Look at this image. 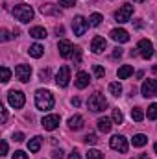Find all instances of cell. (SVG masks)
I'll return each instance as SVG.
<instances>
[{"mask_svg": "<svg viewBox=\"0 0 157 159\" xmlns=\"http://www.w3.org/2000/svg\"><path fill=\"white\" fill-rule=\"evenodd\" d=\"M35 106H37V109H41V111L52 109L54 107V96H52V93L46 91V89H39L35 93Z\"/></svg>", "mask_w": 157, "mask_h": 159, "instance_id": "6da1fadb", "label": "cell"}, {"mask_svg": "<svg viewBox=\"0 0 157 159\" xmlns=\"http://www.w3.org/2000/svg\"><path fill=\"white\" fill-rule=\"evenodd\" d=\"M13 15H15V19L20 20V22H30V20L34 19V9H32V6H28V4H19V6L13 7Z\"/></svg>", "mask_w": 157, "mask_h": 159, "instance_id": "7a4b0ae2", "label": "cell"}, {"mask_svg": "<svg viewBox=\"0 0 157 159\" xmlns=\"http://www.w3.org/2000/svg\"><path fill=\"white\" fill-rule=\"evenodd\" d=\"M87 107H89L92 113H100V111H104V109L107 107V100L104 98V94H102V93H94V94L89 98Z\"/></svg>", "mask_w": 157, "mask_h": 159, "instance_id": "3957f363", "label": "cell"}, {"mask_svg": "<svg viewBox=\"0 0 157 159\" xmlns=\"http://www.w3.org/2000/svg\"><path fill=\"white\" fill-rule=\"evenodd\" d=\"M131 15H133V6L131 4H122L118 7V11L115 13V20L118 24H124V22H128L131 19Z\"/></svg>", "mask_w": 157, "mask_h": 159, "instance_id": "277c9868", "label": "cell"}, {"mask_svg": "<svg viewBox=\"0 0 157 159\" xmlns=\"http://www.w3.org/2000/svg\"><path fill=\"white\" fill-rule=\"evenodd\" d=\"M7 102H9V106L11 107H15V109H20L22 106H24V94L20 93V91H9V94H7Z\"/></svg>", "mask_w": 157, "mask_h": 159, "instance_id": "5b68a950", "label": "cell"}, {"mask_svg": "<svg viewBox=\"0 0 157 159\" xmlns=\"http://www.w3.org/2000/svg\"><path fill=\"white\" fill-rule=\"evenodd\" d=\"M69 81H70V69L67 65H63V67H59V70L56 74V83L59 87H67Z\"/></svg>", "mask_w": 157, "mask_h": 159, "instance_id": "8992f818", "label": "cell"}, {"mask_svg": "<svg viewBox=\"0 0 157 159\" xmlns=\"http://www.w3.org/2000/svg\"><path fill=\"white\" fill-rule=\"evenodd\" d=\"M109 146H111L113 150L120 152V154H126V152H128V141H126L122 135H113L111 141H109Z\"/></svg>", "mask_w": 157, "mask_h": 159, "instance_id": "52a82bcc", "label": "cell"}, {"mask_svg": "<svg viewBox=\"0 0 157 159\" xmlns=\"http://www.w3.org/2000/svg\"><path fill=\"white\" fill-rule=\"evenodd\" d=\"M141 93H142V96H146V98L157 96V81L155 80H146V81L142 83V87H141Z\"/></svg>", "mask_w": 157, "mask_h": 159, "instance_id": "ba28073f", "label": "cell"}, {"mask_svg": "<svg viewBox=\"0 0 157 159\" xmlns=\"http://www.w3.org/2000/svg\"><path fill=\"white\" fill-rule=\"evenodd\" d=\"M139 54L144 57V59H150L154 56V44L148 39H141L139 41Z\"/></svg>", "mask_w": 157, "mask_h": 159, "instance_id": "9c48e42d", "label": "cell"}, {"mask_svg": "<svg viewBox=\"0 0 157 159\" xmlns=\"http://www.w3.org/2000/svg\"><path fill=\"white\" fill-rule=\"evenodd\" d=\"M87 26H89V24H87V20H85L83 17L78 15V17L72 19V30H74V34H76L78 37H81V35L87 32Z\"/></svg>", "mask_w": 157, "mask_h": 159, "instance_id": "30bf717a", "label": "cell"}, {"mask_svg": "<svg viewBox=\"0 0 157 159\" xmlns=\"http://www.w3.org/2000/svg\"><path fill=\"white\" fill-rule=\"evenodd\" d=\"M15 76L20 81H28L32 76V67L30 65H17L15 67Z\"/></svg>", "mask_w": 157, "mask_h": 159, "instance_id": "8fae6325", "label": "cell"}, {"mask_svg": "<svg viewBox=\"0 0 157 159\" xmlns=\"http://www.w3.org/2000/svg\"><path fill=\"white\" fill-rule=\"evenodd\" d=\"M57 48H59V56H61V57H70V56L74 54V52H72V50H74L72 43L67 41V39L59 41V46H57Z\"/></svg>", "mask_w": 157, "mask_h": 159, "instance_id": "7c38bea8", "label": "cell"}, {"mask_svg": "<svg viewBox=\"0 0 157 159\" xmlns=\"http://www.w3.org/2000/svg\"><path fill=\"white\" fill-rule=\"evenodd\" d=\"M57 126H59V115H46V117L43 119V128L48 129V131L56 129Z\"/></svg>", "mask_w": 157, "mask_h": 159, "instance_id": "4fadbf2b", "label": "cell"}, {"mask_svg": "<svg viewBox=\"0 0 157 159\" xmlns=\"http://www.w3.org/2000/svg\"><path fill=\"white\" fill-rule=\"evenodd\" d=\"M111 39L117 41V43H128L129 41V34L126 32V30H122V28H117V30H111Z\"/></svg>", "mask_w": 157, "mask_h": 159, "instance_id": "5bb4252c", "label": "cell"}, {"mask_svg": "<svg viewBox=\"0 0 157 159\" xmlns=\"http://www.w3.org/2000/svg\"><path fill=\"white\" fill-rule=\"evenodd\" d=\"M105 46H107V43L104 37H94L92 43H91V50L94 52V54H102L104 50H105Z\"/></svg>", "mask_w": 157, "mask_h": 159, "instance_id": "9a60e30c", "label": "cell"}, {"mask_svg": "<svg viewBox=\"0 0 157 159\" xmlns=\"http://www.w3.org/2000/svg\"><path fill=\"white\" fill-rule=\"evenodd\" d=\"M41 13H43V15H56V17L61 15L59 7L54 6V4H43V6H41Z\"/></svg>", "mask_w": 157, "mask_h": 159, "instance_id": "2e32d148", "label": "cell"}, {"mask_svg": "<svg viewBox=\"0 0 157 159\" xmlns=\"http://www.w3.org/2000/svg\"><path fill=\"white\" fill-rule=\"evenodd\" d=\"M69 128L70 129H81L83 128V117L81 115H74L69 119Z\"/></svg>", "mask_w": 157, "mask_h": 159, "instance_id": "e0dca14e", "label": "cell"}, {"mask_svg": "<svg viewBox=\"0 0 157 159\" xmlns=\"http://www.w3.org/2000/svg\"><path fill=\"white\" fill-rule=\"evenodd\" d=\"M89 85V74L87 72H78V76H76V87L78 89H85Z\"/></svg>", "mask_w": 157, "mask_h": 159, "instance_id": "ac0fdd59", "label": "cell"}, {"mask_svg": "<svg viewBox=\"0 0 157 159\" xmlns=\"http://www.w3.org/2000/svg\"><path fill=\"white\" fill-rule=\"evenodd\" d=\"M111 128H113V124H111V120L109 119H98V129L102 131V133H109L111 131Z\"/></svg>", "mask_w": 157, "mask_h": 159, "instance_id": "d6986e66", "label": "cell"}, {"mask_svg": "<svg viewBox=\"0 0 157 159\" xmlns=\"http://www.w3.org/2000/svg\"><path fill=\"white\" fill-rule=\"evenodd\" d=\"M131 74H133V67H131V65H122V67L118 69V78L120 80L129 78Z\"/></svg>", "mask_w": 157, "mask_h": 159, "instance_id": "ffe728a7", "label": "cell"}, {"mask_svg": "<svg viewBox=\"0 0 157 159\" xmlns=\"http://www.w3.org/2000/svg\"><path fill=\"white\" fill-rule=\"evenodd\" d=\"M131 143H133V146H144L146 143H148V137L146 135H142V133H137V135H133V139H131Z\"/></svg>", "mask_w": 157, "mask_h": 159, "instance_id": "44dd1931", "label": "cell"}, {"mask_svg": "<svg viewBox=\"0 0 157 159\" xmlns=\"http://www.w3.org/2000/svg\"><path fill=\"white\" fill-rule=\"evenodd\" d=\"M30 35H32V37H35V39H44V37H46V30H44V28H41V26H35V28H32V30H30Z\"/></svg>", "mask_w": 157, "mask_h": 159, "instance_id": "7402d4cb", "label": "cell"}, {"mask_svg": "<svg viewBox=\"0 0 157 159\" xmlns=\"http://www.w3.org/2000/svg\"><path fill=\"white\" fill-rule=\"evenodd\" d=\"M41 148V137H34V139H30V143H28V150L30 152H39Z\"/></svg>", "mask_w": 157, "mask_h": 159, "instance_id": "603a6c76", "label": "cell"}, {"mask_svg": "<svg viewBox=\"0 0 157 159\" xmlns=\"http://www.w3.org/2000/svg\"><path fill=\"white\" fill-rule=\"evenodd\" d=\"M43 54H44V48H43L41 44H32V46H30V56H32V57H41Z\"/></svg>", "mask_w": 157, "mask_h": 159, "instance_id": "cb8c5ba5", "label": "cell"}, {"mask_svg": "<svg viewBox=\"0 0 157 159\" xmlns=\"http://www.w3.org/2000/svg\"><path fill=\"white\" fill-rule=\"evenodd\" d=\"M109 93H111L113 96H120V94H122V85H120L118 81L109 83Z\"/></svg>", "mask_w": 157, "mask_h": 159, "instance_id": "d4e9b609", "label": "cell"}, {"mask_svg": "<svg viewBox=\"0 0 157 159\" xmlns=\"http://www.w3.org/2000/svg\"><path fill=\"white\" fill-rule=\"evenodd\" d=\"M131 119L135 120V122H141V120L144 119L142 109H141V107H133V109H131Z\"/></svg>", "mask_w": 157, "mask_h": 159, "instance_id": "484cf974", "label": "cell"}, {"mask_svg": "<svg viewBox=\"0 0 157 159\" xmlns=\"http://www.w3.org/2000/svg\"><path fill=\"white\" fill-rule=\"evenodd\" d=\"M89 20H91V24H92V26H100V22L104 20V17H102L100 13H92V15L89 17Z\"/></svg>", "mask_w": 157, "mask_h": 159, "instance_id": "4316f807", "label": "cell"}, {"mask_svg": "<svg viewBox=\"0 0 157 159\" xmlns=\"http://www.w3.org/2000/svg\"><path fill=\"white\" fill-rule=\"evenodd\" d=\"M113 122L115 124H122L124 122V115H122L120 109H113Z\"/></svg>", "mask_w": 157, "mask_h": 159, "instance_id": "83f0119b", "label": "cell"}, {"mask_svg": "<svg viewBox=\"0 0 157 159\" xmlns=\"http://www.w3.org/2000/svg\"><path fill=\"white\" fill-rule=\"evenodd\" d=\"M0 74H2V83H7L9 81V76H11V70L7 67H2L0 69Z\"/></svg>", "mask_w": 157, "mask_h": 159, "instance_id": "f1b7e54d", "label": "cell"}, {"mask_svg": "<svg viewBox=\"0 0 157 159\" xmlns=\"http://www.w3.org/2000/svg\"><path fill=\"white\" fill-rule=\"evenodd\" d=\"M87 159H104V154L98 150H89L87 152Z\"/></svg>", "mask_w": 157, "mask_h": 159, "instance_id": "f546056e", "label": "cell"}, {"mask_svg": "<svg viewBox=\"0 0 157 159\" xmlns=\"http://www.w3.org/2000/svg\"><path fill=\"white\" fill-rule=\"evenodd\" d=\"M148 119L150 120L157 119V104H152V106L148 107Z\"/></svg>", "mask_w": 157, "mask_h": 159, "instance_id": "4dcf8cb0", "label": "cell"}, {"mask_svg": "<svg viewBox=\"0 0 157 159\" xmlns=\"http://www.w3.org/2000/svg\"><path fill=\"white\" fill-rule=\"evenodd\" d=\"M92 72H94L96 78H104V74H105L104 67H100V65H94V67H92Z\"/></svg>", "mask_w": 157, "mask_h": 159, "instance_id": "1f68e13d", "label": "cell"}, {"mask_svg": "<svg viewBox=\"0 0 157 159\" xmlns=\"http://www.w3.org/2000/svg\"><path fill=\"white\" fill-rule=\"evenodd\" d=\"M85 143H87V144H96V143H98V139H96V135H94V133H89V135L85 137Z\"/></svg>", "mask_w": 157, "mask_h": 159, "instance_id": "d6a6232c", "label": "cell"}, {"mask_svg": "<svg viewBox=\"0 0 157 159\" xmlns=\"http://www.w3.org/2000/svg\"><path fill=\"white\" fill-rule=\"evenodd\" d=\"M59 6H63V7H72V6H76V0H59Z\"/></svg>", "mask_w": 157, "mask_h": 159, "instance_id": "836d02e7", "label": "cell"}, {"mask_svg": "<svg viewBox=\"0 0 157 159\" xmlns=\"http://www.w3.org/2000/svg\"><path fill=\"white\" fill-rule=\"evenodd\" d=\"M72 57H74V63H76V65L81 61V50H79V48H74V54H72Z\"/></svg>", "mask_w": 157, "mask_h": 159, "instance_id": "e575fe53", "label": "cell"}, {"mask_svg": "<svg viewBox=\"0 0 157 159\" xmlns=\"http://www.w3.org/2000/svg\"><path fill=\"white\" fill-rule=\"evenodd\" d=\"M13 159H28V156H26L24 152H20V150H19V152H15V154H13Z\"/></svg>", "mask_w": 157, "mask_h": 159, "instance_id": "d590c367", "label": "cell"}, {"mask_svg": "<svg viewBox=\"0 0 157 159\" xmlns=\"http://www.w3.org/2000/svg\"><path fill=\"white\" fill-rule=\"evenodd\" d=\"M52 157H56V159H63V150H54V152H52Z\"/></svg>", "mask_w": 157, "mask_h": 159, "instance_id": "8d00e7d4", "label": "cell"}, {"mask_svg": "<svg viewBox=\"0 0 157 159\" xmlns=\"http://www.w3.org/2000/svg\"><path fill=\"white\" fill-rule=\"evenodd\" d=\"M13 141L22 143V141H24V133H15V135H13Z\"/></svg>", "mask_w": 157, "mask_h": 159, "instance_id": "74e56055", "label": "cell"}, {"mask_svg": "<svg viewBox=\"0 0 157 159\" xmlns=\"http://www.w3.org/2000/svg\"><path fill=\"white\" fill-rule=\"evenodd\" d=\"M118 57H122V48H115V52H113V59H118Z\"/></svg>", "mask_w": 157, "mask_h": 159, "instance_id": "f35d334b", "label": "cell"}, {"mask_svg": "<svg viewBox=\"0 0 157 159\" xmlns=\"http://www.w3.org/2000/svg\"><path fill=\"white\" fill-rule=\"evenodd\" d=\"M41 80H43V81H46V80L50 78V72H48V70H41Z\"/></svg>", "mask_w": 157, "mask_h": 159, "instance_id": "ab89813d", "label": "cell"}, {"mask_svg": "<svg viewBox=\"0 0 157 159\" xmlns=\"http://www.w3.org/2000/svg\"><path fill=\"white\" fill-rule=\"evenodd\" d=\"M11 39V35L7 34V30H2V41H9Z\"/></svg>", "mask_w": 157, "mask_h": 159, "instance_id": "60d3db41", "label": "cell"}, {"mask_svg": "<svg viewBox=\"0 0 157 159\" xmlns=\"http://www.w3.org/2000/svg\"><path fill=\"white\" fill-rule=\"evenodd\" d=\"M6 154H7V143L2 141V156H6Z\"/></svg>", "mask_w": 157, "mask_h": 159, "instance_id": "b9f144b4", "label": "cell"}, {"mask_svg": "<svg viewBox=\"0 0 157 159\" xmlns=\"http://www.w3.org/2000/svg\"><path fill=\"white\" fill-rule=\"evenodd\" d=\"M69 159H81V157H79V154H78V152H72V154L69 156Z\"/></svg>", "mask_w": 157, "mask_h": 159, "instance_id": "7bdbcfd3", "label": "cell"}, {"mask_svg": "<svg viewBox=\"0 0 157 159\" xmlns=\"http://www.w3.org/2000/svg\"><path fill=\"white\" fill-rule=\"evenodd\" d=\"M63 32H65L63 26H57V28H56V34H57V35H63Z\"/></svg>", "mask_w": 157, "mask_h": 159, "instance_id": "ee69618b", "label": "cell"}, {"mask_svg": "<svg viewBox=\"0 0 157 159\" xmlns=\"http://www.w3.org/2000/svg\"><path fill=\"white\" fill-rule=\"evenodd\" d=\"M6 119H7V111L2 109V122H6Z\"/></svg>", "mask_w": 157, "mask_h": 159, "instance_id": "f6af8a7d", "label": "cell"}, {"mask_svg": "<svg viewBox=\"0 0 157 159\" xmlns=\"http://www.w3.org/2000/svg\"><path fill=\"white\" fill-rule=\"evenodd\" d=\"M154 72H155V74H157V65H155V67H154Z\"/></svg>", "mask_w": 157, "mask_h": 159, "instance_id": "bcb514c9", "label": "cell"}, {"mask_svg": "<svg viewBox=\"0 0 157 159\" xmlns=\"http://www.w3.org/2000/svg\"><path fill=\"white\" fill-rule=\"evenodd\" d=\"M154 150H155V154H157V143H155V146H154Z\"/></svg>", "mask_w": 157, "mask_h": 159, "instance_id": "7dc6e473", "label": "cell"}, {"mask_svg": "<svg viewBox=\"0 0 157 159\" xmlns=\"http://www.w3.org/2000/svg\"><path fill=\"white\" fill-rule=\"evenodd\" d=\"M133 2H144V0H133Z\"/></svg>", "mask_w": 157, "mask_h": 159, "instance_id": "c3c4849f", "label": "cell"}]
</instances>
